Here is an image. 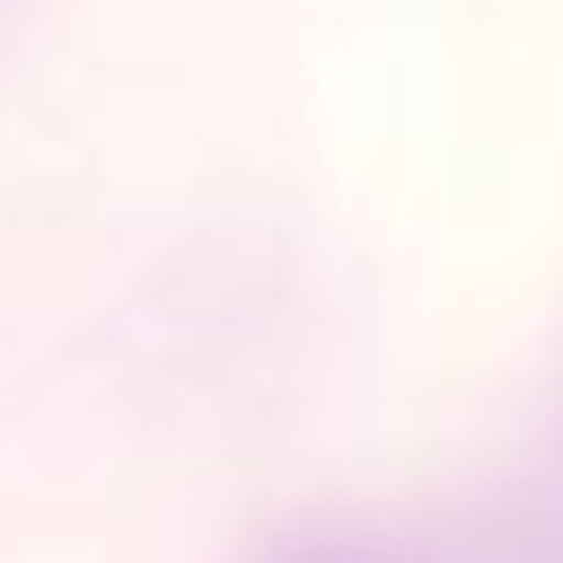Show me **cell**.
I'll list each match as a JSON object with an SVG mask.
<instances>
[{"instance_id":"cell-1","label":"cell","mask_w":563,"mask_h":563,"mask_svg":"<svg viewBox=\"0 0 563 563\" xmlns=\"http://www.w3.org/2000/svg\"><path fill=\"white\" fill-rule=\"evenodd\" d=\"M262 563H397L376 532H282Z\"/></svg>"}]
</instances>
